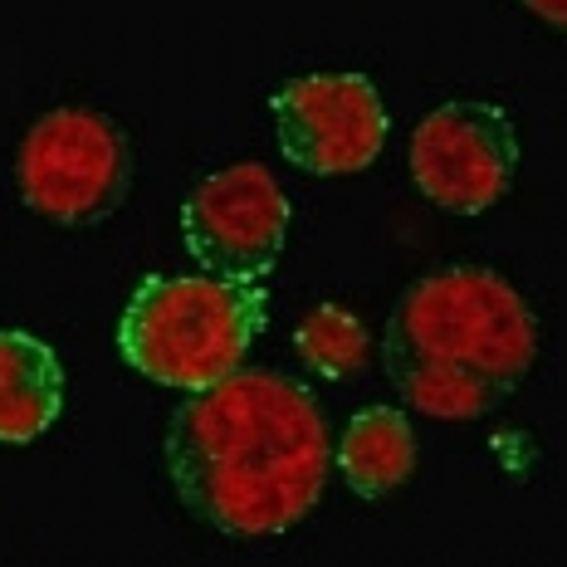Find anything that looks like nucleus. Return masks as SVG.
Here are the masks:
<instances>
[{
	"label": "nucleus",
	"mask_w": 567,
	"mask_h": 567,
	"mask_svg": "<svg viewBox=\"0 0 567 567\" xmlns=\"http://www.w3.org/2000/svg\"><path fill=\"white\" fill-rule=\"evenodd\" d=\"M162 460L192 518L230 538H265L293 528L318 504L333 435L303 382L235 372L172 411Z\"/></svg>",
	"instance_id": "1"
},
{
	"label": "nucleus",
	"mask_w": 567,
	"mask_h": 567,
	"mask_svg": "<svg viewBox=\"0 0 567 567\" xmlns=\"http://www.w3.org/2000/svg\"><path fill=\"white\" fill-rule=\"evenodd\" d=\"M538 358V318L504 275L451 265L416 279L386 318V377L435 421H480L518 392Z\"/></svg>",
	"instance_id": "2"
},
{
	"label": "nucleus",
	"mask_w": 567,
	"mask_h": 567,
	"mask_svg": "<svg viewBox=\"0 0 567 567\" xmlns=\"http://www.w3.org/2000/svg\"><path fill=\"white\" fill-rule=\"evenodd\" d=\"M259 328L265 289L210 275H147L117 318V352L142 377L176 392H206L245 372Z\"/></svg>",
	"instance_id": "3"
},
{
	"label": "nucleus",
	"mask_w": 567,
	"mask_h": 567,
	"mask_svg": "<svg viewBox=\"0 0 567 567\" xmlns=\"http://www.w3.org/2000/svg\"><path fill=\"white\" fill-rule=\"evenodd\" d=\"M16 176L34 216L69 230L103 226L133 192V142L109 113L54 109L20 142Z\"/></svg>",
	"instance_id": "4"
},
{
	"label": "nucleus",
	"mask_w": 567,
	"mask_h": 567,
	"mask_svg": "<svg viewBox=\"0 0 567 567\" xmlns=\"http://www.w3.org/2000/svg\"><path fill=\"white\" fill-rule=\"evenodd\" d=\"M293 206L259 162H230L192 186L182 200V240L200 275L259 284L279 265Z\"/></svg>",
	"instance_id": "5"
},
{
	"label": "nucleus",
	"mask_w": 567,
	"mask_h": 567,
	"mask_svg": "<svg viewBox=\"0 0 567 567\" xmlns=\"http://www.w3.org/2000/svg\"><path fill=\"white\" fill-rule=\"evenodd\" d=\"M518 127L494 103H441L411 133V176L421 196L451 216H480L499 206L518 176Z\"/></svg>",
	"instance_id": "6"
},
{
	"label": "nucleus",
	"mask_w": 567,
	"mask_h": 567,
	"mask_svg": "<svg viewBox=\"0 0 567 567\" xmlns=\"http://www.w3.org/2000/svg\"><path fill=\"white\" fill-rule=\"evenodd\" d=\"M275 142L309 176H352L382 157L386 109L368 74H303L275 89Z\"/></svg>",
	"instance_id": "7"
},
{
	"label": "nucleus",
	"mask_w": 567,
	"mask_h": 567,
	"mask_svg": "<svg viewBox=\"0 0 567 567\" xmlns=\"http://www.w3.org/2000/svg\"><path fill=\"white\" fill-rule=\"evenodd\" d=\"M64 411L59 352L25 328H0V445H30Z\"/></svg>",
	"instance_id": "8"
},
{
	"label": "nucleus",
	"mask_w": 567,
	"mask_h": 567,
	"mask_svg": "<svg viewBox=\"0 0 567 567\" xmlns=\"http://www.w3.org/2000/svg\"><path fill=\"white\" fill-rule=\"evenodd\" d=\"M338 470L358 499H386L416 475V431L406 411L368 406L348 421L338 441Z\"/></svg>",
	"instance_id": "9"
},
{
	"label": "nucleus",
	"mask_w": 567,
	"mask_h": 567,
	"mask_svg": "<svg viewBox=\"0 0 567 567\" xmlns=\"http://www.w3.org/2000/svg\"><path fill=\"white\" fill-rule=\"evenodd\" d=\"M368 328L352 309L342 303H318V309L303 313V323L293 328V352H299L303 368H313L328 382H348L368 368Z\"/></svg>",
	"instance_id": "10"
},
{
	"label": "nucleus",
	"mask_w": 567,
	"mask_h": 567,
	"mask_svg": "<svg viewBox=\"0 0 567 567\" xmlns=\"http://www.w3.org/2000/svg\"><path fill=\"white\" fill-rule=\"evenodd\" d=\"M518 6L534 10L543 25H553V30H563V34H567V0H518Z\"/></svg>",
	"instance_id": "11"
}]
</instances>
